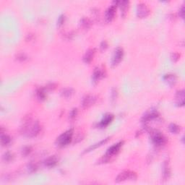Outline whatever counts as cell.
Returning <instances> with one entry per match:
<instances>
[{"instance_id":"29","label":"cell","mask_w":185,"mask_h":185,"mask_svg":"<svg viewBox=\"0 0 185 185\" xmlns=\"http://www.w3.org/2000/svg\"><path fill=\"white\" fill-rule=\"evenodd\" d=\"M36 169H37V166H36V164H33V163H31V164L28 165V170L30 172H35Z\"/></svg>"},{"instance_id":"3","label":"cell","mask_w":185,"mask_h":185,"mask_svg":"<svg viewBox=\"0 0 185 185\" xmlns=\"http://www.w3.org/2000/svg\"><path fill=\"white\" fill-rule=\"evenodd\" d=\"M150 138H151L153 143L157 147L164 145L167 141L166 137L158 130H151L150 131Z\"/></svg>"},{"instance_id":"15","label":"cell","mask_w":185,"mask_h":185,"mask_svg":"<svg viewBox=\"0 0 185 185\" xmlns=\"http://www.w3.org/2000/svg\"><path fill=\"white\" fill-rule=\"evenodd\" d=\"M176 104L179 106H183L184 104V90H179L176 95Z\"/></svg>"},{"instance_id":"32","label":"cell","mask_w":185,"mask_h":185,"mask_svg":"<svg viewBox=\"0 0 185 185\" xmlns=\"http://www.w3.org/2000/svg\"><path fill=\"white\" fill-rule=\"evenodd\" d=\"M184 7H182V8H181L179 10V15L181 16V17L182 18H184Z\"/></svg>"},{"instance_id":"30","label":"cell","mask_w":185,"mask_h":185,"mask_svg":"<svg viewBox=\"0 0 185 185\" xmlns=\"http://www.w3.org/2000/svg\"><path fill=\"white\" fill-rule=\"evenodd\" d=\"M180 55L178 53H172V56H171V59L174 62H176L178 61V59H179Z\"/></svg>"},{"instance_id":"26","label":"cell","mask_w":185,"mask_h":185,"mask_svg":"<svg viewBox=\"0 0 185 185\" xmlns=\"http://www.w3.org/2000/svg\"><path fill=\"white\" fill-rule=\"evenodd\" d=\"M16 59L19 60V61L23 62L25 61V60L28 59V57L26 56V54L24 53H18L17 54V55H16Z\"/></svg>"},{"instance_id":"17","label":"cell","mask_w":185,"mask_h":185,"mask_svg":"<svg viewBox=\"0 0 185 185\" xmlns=\"http://www.w3.org/2000/svg\"><path fill=\"white\" fill-rule=\"evenodd\" d=\"M108 140H109V138H107L106 139H104V140H102L101 141H100L99 142H97V143L92 145H90L89 148H88V149H86L84 153H88V152H90V151H92V150L96 149V148H98V147H100L101 145H103L106 143V142L108 141Z\"/></svg>"},{"instance_id":"5","label":"cell","mask_w":185,"mask_h":185,"mask_svg":"<svg viewBox=\"0 0 185 185\" xmlns=\"http://www.w3.org/2000/svg\"><path fill=\"white\" fill-rule=\"evenodd\" d=\"M150 14V9L145 3H140L137 7V15L140 18L146 17Z\"/></svg>"},{"instance_id":"1","label":"cell","mask_w":185,"mask_h":185,"mask_svg":"<svg viewBox=\"0 0 185 185\" xmlns=\"http://www.w3.org/2000/svg\"><path fill=\"white\" fill-rule=\"evenodd\" d=\"M41 130V124L38 121H33L31 118H28L21 127V133L28 138H35Z\"/></svg>"},{"instance_id":"6","label":"cell","mask_w":185,"mask_h":185,"mask_svg":"<svg viewBox=\"0 0 185 185\" xmlns=\"http://www.w3.org/2000/svg\"><path fill=\"white\" fill-rule=\"evenodd\" d=\"M124 57V51L122 48H116L114 51L113 57H112L111 64L112 66H116L122 60Z\"/></svg>"},{"instance_id":"11","label":"cell","mask_w":185,"mask_h":185,"mask_svg":"<svg viewBox=\"0 0 185 185\" xmlns=\"http://www.w3.org/2000/svg\"><path fill=\"white\" fill-rule=\"evenodd\" d=\"M158 116V112L156 111H152L148 112V113H147L145 115L143 116V117L142 119V122L145 124H147L148 122L155 119H156Z\"/></svg>"},{"instance_id":"8","label":"cell","mask_w":185,"mask_h":185,"mask_svg":"<svg viewBox=\"0 0 185 185\" xmlns=\"http://www.w3.org/2000/svg\"><path fill=\"white\" fill-rule=\"evenodd\" d=\"M97 98L95 96L86 95L82 100V106L84 108H88L96 103Z\"/></svg>"},{"instance_id":"4","label":"cell","mask_w":185,"mask_h":185,"mask_svg":"<svg viewBox=\"0 0 185 185\" xmlns=\"http://www.w3.org/2000/svg\"><path fill=\"white\" fill-rule=\"evenodd\" d=\"M137 177H138V176H137L136 173L130 172V171H124V172H121L116 176L115 182L116 183H119L122 182H124V181H126L128 179L135 180Z\"/></svg>"},{"instance_id":"16","label":"cell","mask_w":185,"mask_h":185,"mask_svg":"<svg viewBox=\"0 0 185 185\" xmlns=\"http://www.w3.org/2000/svg\"><path fill=\"white\" fill-rule=\"evenodd\" d=\"M74 93H75V90H74L73 88H63V89L61 90L62 96L65 98H71L72 96H73Z\"/></svg>"},{"instance_id":"23","label":"cell","mask_w":185,"mask_h":185,"mask_svg":"<svg viewBox=\"0 0 185 185\" xmlns=\"http://www.w3.org/2000/svg\"><path fill=\"white\" fill-rule=\"evenodd\" d=\"M170 132L173 134H178L180 132V126H179L177 124H171L169 126H168Z\"/></svg>"},{"instance_id":"19","label":"cell","mask_w":185,"mask_h":185,"mask_svg":"<svg viewBox=\"0 0 185 185\" xmlns=\"http://www.w3.org/2000/svg\"><path fill=\"white\" fill-rule=\"evenodd\" d=\"M164 80L169 85H174L176 82V77L174 75H166L164 76Z\"/></svg>"},{"instance_id":"27","label":"cell","mask_w":185,"mask_h":185,"mask_svg":"<svg viewBox=\"0 0 185 185\" xmlns=\"http://www.w3.org/2000/svg\"><path fill=\"white\" fill-rule=\"evenodd\" d=\"M77 115V108H73L70 113V119L72 120L75 119Z\"/></svg>"},{"instance_id":"22","label":"cell","mask_w":185,"mask_h":185,"mask_svg":"<svg viewBox=\"0 0 185 185\" xmlns=\"http://www.w3.org/2000/svg\"><path fill=\"white\" fill-rule=\"evenodd\" d=\"M80 25H82L83 28L88 29L90 27V25H91V21L88 17H83L80 20Z\"/></svg>"},{"instance_id":"12","label":"cell","mask_w":185,"mask_h":185,"mask_svg":"<svg viewBox=\"0 0 185 185\" xmlns=\"http://www.w3.org/2000/svg\"><path fill=\"white\" fill-rule=\"evenodd\" d=\"M114 119V115L111 114H107L104 116V118L102 119V120L100 121L99 126L100 127H106L111 122L113 121Z\"/></svg>"},{"instance_id":"31","label":"cell","mask_w":185,"mask_h":185,"mask_svg":"<svg viewBox=\"0 0 185 185\" xmlns=\"http://www.w3.org/2000/svg\"><path fill=\"white\" fill-rule=\"evenodd\" d=\"M100 49H101L102 51H104V50H105V49H107V47H108L107 42H106V41H102L101 43H100Z\"/></svg>"},{"instance_id":"10","label":"cell","mask_w":185,"mask_h":185,"mask_svg":"<svg viewBox=\"0 0 185 185\" xmlns=\"http://www.w3.org/2000/svg\"><path fill=\"white\" fill-rule=\"evenodd\" d=\"M58 161H59V158H57V156H51L44 160V165L46 167L52 168L58 164Z\"/></svg>"},{"instance_id":"7","label":"cell","mask_w":185,"mask_h":185,"mask_svg":"<svg viewBox=\"0 0 185 185\" xmlns=\"http://www.w3.org/2000/svg\"><path fill=\"white\" fill-rule=\"evenodd\" d=\"M114 4L111 5L109 7L106 9L105 13V19L107 22H111L114 19V15H115L116 6L119 4V2H114Z\"/></svg>"},{"instance_id":"18","label":"cell","mask_w":185,"mask_h":185,"mask_svg":"<svg viewBox=\"0 0 185 185\" xmlns=\"http://www.w3.org/2000/svg\"><path fill=\"white\" fill-rule=\"evenodd\" d=\"M119 5L120 6V9H121V13L122 17H124L126 13V11L128 9L129 2L128 1H122L119 2Z\"/></svg>"},{"instance_id":"13","label":"cell","mask_w":185,"mask_h":185,"mask_svg":"<svg viewBox=\"0 0 185 185\" xmlns=\"http://www.w3.org/2000/svg\"><path fill=\"white\" fill-rule=\"evenodd\" d=\"M171 175V168L169 166V163L167 160L164 162L163 166V179L164 181L168 180Z\"/></svg>"},{"instance_id":"28","label":"cell","mask_w":185,"mask_h":185,"mask_svg":"<svg viewBox=\"0 0 185 185\" xmlns=\"http://www.w3.org/2000/svg\"><path fill=\"white\" fill-rule=\"evenodd\" d=\"M64 21H65V15H61L58 18L57 21V25L60 27V26L63 25V23H64Z\"/></svg>"},{"instance_id":"24","label":"cell","mask_w":185,"mask_h":185,"mask_svg":"<svg viewBox=\"0 0 185 185\" xmlns=\"http://www.w3.org/2000/svg\"><path fill=\"white\" fill-rule=\"evenodd\" d=\"M13 159V155L10 152L7 151L3 155V160L5 162H10Z\"/></svg>"},{"instance_id":"9","label":"cell","mask_w":185,"mask_h":185,"mask_svg":"<svg viewBox=\"0 0 185 185\" xmlns=\"http://www.w3.org/2000/svg\"><path fill=\"white\" fill-rule=\"evenodd\" d=\"M106 75V72L105 70L102 68L100 67H97L96 68L95 70H94L93 73H92V80L93 83H97V82L99 81L100 79L104 78Z\"/></svg>"},{"instance_id":"14","label":"cell","mask_w":185,"mask_h":185,"mask_svg":"<svg viewBox=\"0 0 185 185\" xmlns=\"http://www.w3.org/2000/svg\"><path fill=\"white\" fill-rule=\"evenodd\" d=\"M95 54H96L95 49H88V51H86V53L85 54V55H84V57H83L84 62L86 64L90 63V62L92 60V59H93Z\"/></svg>"},{"instance_id":"2","label":"cell","mask_w":185,"mask_h":185,"mask_svg":"<svg viewBox=\"0 0 185 185\" xmlns=\"http://www.w3.org/2000/svg\"><path fill=\"white\" fill-rule=\"evenodd\" d=\"M72 135H73V130L70 129L67 131L64 132V133L58 137L56 140V145L59 148H63L71 142L72 140Z\"/></svg>"},{"instance_id":"20","label":"cell","mask_w":185,"mask_h":185,"mask_svg":"<svg viewBox=\"0 0 185 185\" xmlns=\"http://www.w3.org/2000/svg\"><path fill=\"white\" fill-rule=\"evenodd\" d=\"M46 88H40L36 90V96L39 100H44L46 98Z\"/></svg>"},{"instance_id":"33","label":"cell","mask_w":185,"mask_h":185,"mask_svg":"<svg viewBox=\"0 0 185 185\" xmlns=\"http://www.w3.org/2000/svg\"><path fill=\"white\" fill-rule=\"evenodd\" d=\"M116 97V90L115 89H113V92H112V99L114 100Z\"/></svg>"},{"instance_id":"21","label":"cell","mask_w":185,"mask_h":185,"mask_svg":"<svg viewBox=\"0 0 185 185\" xmlns=\"http://www.w3.org/2000/svg\"><path fill=\"white\" fill-rule=\"evenodd\" d=\"M11 138L7 134L1 133V143L3 146L7 145L8 144L10 143Z\"/></svg>"},{"instance_id":"25","label":"cell","mask_w":185,"mask_h":185,"mask_svg":"<svg viewBox=\"0 0 185 185\" xmlns=\"http://www.w3.org/2000/svg\"><path fill=\"white\" fill-rule=\"evenodd\" d=\"M31 150L32 148L31 146H25L23 149H22V155H23V156H27L28 155L31 153Z\"/></svg>"}]
</instances>
